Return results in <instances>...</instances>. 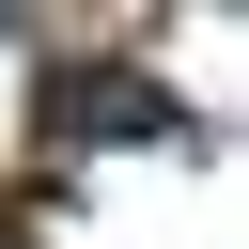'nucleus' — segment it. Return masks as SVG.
Wrapping results in <instances>:
<instances>
[{"mask_svg": "<svg viewBox=\"0 0 249 249\" xmlns=\"http://www.w3.org/2000/svg\"><path fill=\"white\" fill-rule=\"evenodd\" d=\"M171 124H187V109H171L156 78H109V62H93V78H47V140H171Z\"/></svg>", "mask_w": 249, "mask_h": 249, "instance_id": "1", "label": "nucleus"}, {"mask_svg": "<svg viewBox=\"0 0 249 249\" xmlns=\"http://www.w3.org/2000/svg\"><path fill=\"white\" fill-rule=\"evenodd\" d=\"M0 249H16V233H0Z\"/></svg>", "mask_w": 249, "mask_h": 249, "instance_id": "2", "label": "nucleus"}]
</instances>
